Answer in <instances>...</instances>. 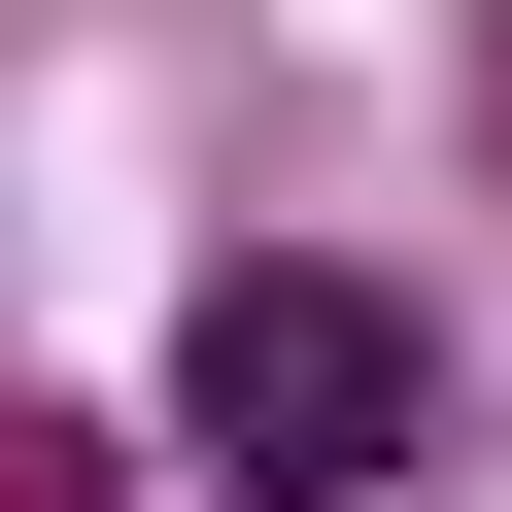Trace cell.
Masks as SVG:
<instances>
[{"label":"cell","instance_id":"1","mask_svg":"<svg viewBox=\"0 0 512 512\" xmlns=\"http://www.w3.org/2000/svg\"><path fill=\"white\" fill-rule=\"evenodd\" d=\"M171 410H205L239 512H342V478H410V308H342V274H205Z\"/></svg>","mask_w":512,"mask_h":512}]
</instances>
